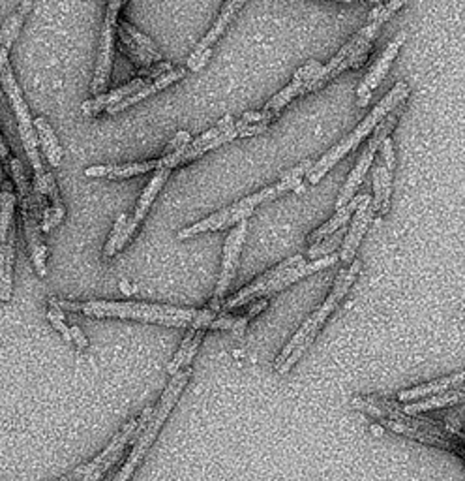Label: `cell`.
<instances>
[{"label":"cell","instance_id":"6da1fadb","mask_svg":"<svg viewBox=\"0 0 465 481\" xmlns=\"http://www.w3.org/2000/svg\"><path fill=\"white\" fill-rule=\"evenodd\" d=\"M47 303L49 307L79 312L90 318L139 320V322H148V323H162L169 327L212 329L214 320L220 316L218 311H212L210 307L182 309V307H169V305L134 303V301H85V303H74V301L51 297Z\"/></svg>","mask_w":465,"mask_h":481},{"label":"cell","instance_id":"7a4b0ae2","mask_svg":"<svg viewBox=\"0 0 465 481\" xmlns=\"http://www.w3.org/2000/svg\"><path fill=\"white\" fill-rule=\"evenodd\" d=\"M351 406L360 412H366L368 415L374 417L379 425L392 433L404 435L408 438L430 445H438L447 451H454V454L465 457V436L460 431L449 429L441 424H436V421L406 414L404 408L390 399L376 395H359L351 399Z\"/></svg>","mask_w":465,"mask_h":481},{"label":"cell","instance_id":"3957f363","mask_svg":"<svg viewBox=\"0 0 465 481\" xmlns=\"http://www.w3.org/2000/svg\"><path fill=\"white\" fill-rule=\"evenodd\" d=\"M360 271H362L360 260H355L353 263L344 265V269L339 271L329 297L323 301V305L308 316V320L300 325V329L293 335V339L284 346L280 355L276 357L274 371L278 374H288L297 365V361L302 357V353L312 346V343L316 341L318 333L325 325V322L329 320V316L339 307V303H342L344 297L348 295V292L359 279Z\"/></svg>","mask_w":465,"mask_h":481},{"label":"cell","instance_id":"277c9868","mask_svg":"<svg viewBox=\"0 0 465 481\" xmlns=\"http://www.w3.org/2000/svg\"><path fill=\"white\" fill-rule=\"evenodd\" d=\"M408 97H409V87H408V83H404V81H398L394 87H392V90H389V95L374 107V109H371V113L362 120V123L348 136V138H344L342 141H339L338 145H334L330 150H329V153L327 155H323L314 166H312V169H309L308 171V183L309 185H318L319 183V180L339 162V160H342L346 155H349L351 153V150H355L360 143H362V139L366 138V136H369L371 132H374L376 130V127L381 123V120L396 107V106H399L401 102H406L408 100Z\"/></svg>","mask_w":465,"mask_h":481},{"label":"cell","instance_id":"5b68a950","mask_svg":"<svg viewBox=\"0 0 465 481\" xmlns=\"http://www.w3.org/2000/svg\"><path fill=\"white\" fill-rule=\"evenodd\" d=\"M190 376H192V369L190 367H186V369H182V371H178L177 374L171 376L169 384L166 385L164 394L160 397V403L152 408L150 419L147 421V425L141 431V435L136 438V445L132 449V454H130L128 461L122 465V468L116 474L115 481H130V477L136 474L137 466L143 463V459L147 455V451L150 449V445L154 442H157V438H158L164 424L167 421L169 414L177 406V403H178V399L182 395L186 384H188Z\"/></svg>","mask_w":465,"mask_h":481},{"label":"cell","instance_id":"8992f818","mask_svg":"<svg viewBox=\"0 0 465 481\" xmlns=\"http://www.w3.org/2000/svg\"><path fill=\"white\" fill-rule=\"evenodd\" d=\"M302 185V179H291V177H284L278 180L276 185L272 187H267L263 190H259L258 194H252L248 196L237 203H233L231 207H226L222 210H218V213H214L188 228H184L177 237L182 240V239H190V237H196L199 233H208V231H218V230H224V228H229L233 224H238L240 220H248L250 219V215L254 213V210L261 205V203H267V201H272L276 198L284 196L286 192L289 190H297L300 192V187Z\"/></svg>","mask_w":465,"mask_h":481},{"label":"cell","instance_id":"52a82bcc","mask_svg":"<svg viewBox=\"0 0 465 481\" xmlns=\"http://www.w3.org/2000/svg\"><path fill=\"white\" fill-rule=\"evenodd\" d=\"M383 25L385 23L381 19H369L368 25H364L359 33L336 53V56L330 60L329 65L321 67V70L314 76V79L309 81L308 93H316V90L325 87L329 81H332L334 77H338L348 68H353V70L360 68L368 60L371 42H374V38L378 36L379 28Z\"/></svg>","mask_w":465,"mask_h":481},{"label":"cell","instance_id":"ba28073f","mask_svg":"<svg viewBox=\"0 0 465 481\" xmlns=\"http://www.w3.org/2000/svg\"><path fill=\"white\" fill-rule=\"evenodd\" d=\"M150 414H152V406L145 408L139 417H134L128 421V424H124L120 427V431L113 436L109 445L102 451L96 459H92L90 463L76 468L65 479L66 481H98L124 455V451H126L128 444L141 435V431L147 425V421L150 419Z\"/></svg>","mask_w":465,"mask_h":481},{"label":"cell","instance_id":"9c48e42d","mask_svg":"<svg viewBox=\"0 0 465 481\" xmlns=\"http://www.w3.org/2000/svg\"><path fill=\"white\" fill-rule=\"evenodd\" d=\"M404 109H406V102H401L399 106H396V107H394V109H392L383 120H381V123L376 127V130L371 132V138H369L366 148L362 150V155H360L357 166H355L353 171L349 173V177H348V180H346V185H344L342 192H339V196H338V200H336V209L348 205V203L355 198V194H357L359 187L362 185V180H364V177H366L369 166L374 164V159H376V155H378V150L381 148V143L385 141V138H389V136L392 134V130L396 128L398 120H399L401 113H404Z\"/></svg>","mask_w":465,"mask_h":481},{"label":"cell","instance_id":"30bf717a","mask_svg":"<svg viewBox=\"0 0 465 481\" xmlns=\"http://www.w3.org/2000/svg\"><path fill=\"white\" fill-rule=\"evenodd\" d=\"M238 138V130H237V120L231 115H226L218 125L214 128H210L208 132L201 134L197 139L190 141L184 148L177 150V153L171 155H164L160 159V168H178V166H186L190 164L197 159H201L208 150L218 148L233 139Z\"/></svg>","mask_w":465,"mask_h":481},{"label":"cell","instance_id":"8fae6325","mask_svg":"<svg viewBox=\"0 0 465 481\" xmlns=\"http://www.w3.org/2000/svg\"><path fill=\"white\" fill-rule=\"evenodd\" d=\"M124 3H126V0H107L106 19H104L100 44H98L96 68H95V76H92V83H90V93L95 97H100L106 93L109 79H111L115 36H116V26H118V12H120Z\"/></svg>","mask_w":465,"mask_h":481},{"label":"cell","instance_id":"7c38bea8","mask_svg":"<svg viewBox=\"0 0 465 481\" xmlns=\"http://www.w3.org/2000/svg\"><path fill=\"white\" fill-rule=\"evenodd\" d=\"M246 233H248V220H240L231 230V233L227 235V239H226L220 279H218V284H216L214 297H212V301L208 303V307L212 311H218L220 312V307H222V303L226 301V293H227L233 279H235V273H237V265H238V258H240V252H242V247H244Z\"/></svg>","mask_w":465,"mask_h":481},{"label":"cell","instance_id":"4fadbf2b","mask_svg":"<svg viewBox=\"0 0 465 481\" xmlns=\"http://www.w3.org/2000/svg\"><path fill=\"white\" fill-rule=\"evenodd\" d=\"M321 67H323V65L319 63V60H314V58H312V60H308V63H306L302 68H298V70L295 72L291 83H289L286 88H282L280 93L274 95V97L265 104V107L261 109V117H263L265 123H272V120L284 111V107H286L288 104H291V102H293L295 98H298V97L308 95V85H309V81L314 79V76L321 70Z\"/></svg>","mask_w":465,"mask_h":481},{"label":"cell","instance_id":"5bb4252c","mask_svg":"<svg viewBox=\"0 0 465 481\" xmlns=\"http://www.w3.org/2000/svg\"><path fill=\"white\" fill-rule=\"evenodd\" d=\"M406 40H408V35L406 33H398L394 36V40L379 55V58L376 60L374 67L369 68V72L366 74V77L360 81V85L357 88V104H359V107H366L369 104L371 97H374L378 87L385 79L390 65L394 63V58L398 56V53H399L401 46L406 44Z\"/></svg>","mask_w":465,"mask_h":481},{"label":"cell","instance_id":"9a60e30c","mask_svg":"<svg viewBox=\"0 0 465 481\" xmlns=\"http://www.w3.org/2000/svg\"><path fill=\"white\" fill-rule=\"evenodd\" d=\"M381 162L374 169V201L371 209L379 217H385L390 209L392 194V171H394V147L390 136L381 143Z\"/></svg>","mask_w":465,"mask_h":481},{"label":"cell","instance_id":"2e32d148","mask_svg":"<svg viewBox=\"0 0 465 481\" xmlns=\"http://www.w3.org/2000/svg\"><path fill=\"white\" fill-rule=\"evenodd\" d=\"M171 175V169L169 168H158L157 171H154L152 179L148 180V185L145 187L137 205H136V210H134V217L128 219V224L126 228H124L122 231V237H120V243H118V251L128 243L130 237L136 233V230L141 226V222L145 220V217L148 215V210L154 203V200H157V196L160 194V190L164 189V185L167 183V179Z\"/></svg>","mask_w":465,"mask_h":481},{"label":"cell","instance_id":"e0dca14e","mask_svg":"<svg viewBox=\"0 0 465 481\" xmlns=\"http://www.w3.org/2000/svg\"><path fill=\"white\" fill-rule=\"evenodd\" d=\"M374 209H371V198L368 194H362L360 198V203L355 210V217H353V222H351V228L344 239V245H342V254H339V258H342V261L346 265L353 263L355 261V256H357V251L362 243V237L371 222V219H374Z\"/></svg>","mask_w":465,"mask_h":481},{"label":"cell","instance_id":"ac0fdd59","mask_svg":"<svg viewBox=\"0 0 465 481\" xmlns=\"http://www.w3.org/2000/svg\"><path fill=\"white\" fill-rule=\"evenodd\" d=\"M0 87L5 88V93L12 104V109H14V115L17 118V127L21 130H36L35 128V120L33 117H30V111H28V106L23 98V93L21 88L15 81V76H14V70L10 67V63L0 70Z\"/></svg>","mask_w":465,"mask_h":481},{"label":"cell","instance_id":"d6986e66","mask_svg":"<svg viewBox=\"0 0 465 481\" xmlns=\"http://www.w3.org/2000/svg\"><path fill=\"white\" fill-rule=\"evenodd\" d=\"M460 385H465V371L461 373H454L449 376H443L440 380H433L417 387H409V389H401L398 394V401L401 403H413V401H420L426 397H433L438 394H445L449 389H456Z\"/></svg>","mask_w":465,"mask_h":481},{"label":"cell","instance_id":"ffe728a7","mask_svg":"<svg viewBox=\"0 0 465 481\" xmlns=\"http://www.w3.org/2000/svg\"><path fill=\"white\" fill-rule=\"evenodd\" d=\"M150 81L154 79H148V77H137L134 81H130L128 85H124V87H118L115 90H111V93H106V95H100L96 98H92V100H86L81 109L85 115L92 117V115H98L100 111H107V107L122 102L124 98H128L130 95H134L136 90L143 88L145 85H148Z\"/></svg>","mask_w":465,"mask_h":481},{"label":"cell","instance_id":"44dd1931","mask_svg":"<svg viewBox=\"0 0 465 481\" xmlns=\"http://www.w3.org/2000/svg\"><path fill=\"white\" fill-rule=\"evenodd\" d=\"M184 74H186L184 70H171V72L160 76L158 79H154V81H150L148 85H145L143 88L136 90V93L130 95L128 98H124L122 102H118V104H115V106H111V107H107V113H109V115H116V113L124 111L126 107H130V106H134V104H137V102L148 98L150 95L160 93V90H164V88H167L169 85H173V83H177L178 79H182Z\"/></svg>","mask_w":465,"mask_h":481},{"label":"cell","instance_id":"7402d4cb","mask_svg":"<svg viewBox=\"0 0 465 481\" xmlns=\"http://www.w3.org/2000/svg\"><path fill=\"white\" fill-rule=\"evenodd\" d=\"M158 168H160V159L148 160V162L122 164V166H92L85 169V175L96 177V179H130V177L143 175L148 171H157Z\"/></svg>","mask_w":465,"mask_h":481},{"label":"cell","instance_id":"603a6c76","mask_svg":"<svg viewBox=\"0 0 465 481\" xmlns=\"http://www.w3.org/2000/svg\"><path fill=\"white\" fill-rule=\"evenodd\" d=\"M14 260H15V233L10 230L8 239L0 243V301H10L14 290Z\"/></svg>","mask_w":465,"mask_h":481},{"label":"cell","instance_id":"cb8c5ba5","mask_svg":"<svg viewBox=\"0 0 465 481\" xmlns=\"http://www.w3.org/2000/svg\"><path fill=\"white\" fill-rule=\"evenodd\" d=\"M205 337V329H197V327H190L188 333L182 339V344L178 348V352L175 353V357L171 359V363L167 365V374H177L178 371L190 367L192 359L196 357L201 343Z\"/></svg>","mask_w":465,"mask_h":481},{"label":"cell","instance_id":"d4e9b609","mask_svg":"<svg viewBox=\"0 0 465 481\" xmlns=\"http://www.w3.org/2000/svg\"><path fill=\"white\" fill-rule=\"evenodd\" d=\"M360 198L362 196H355L348 205L336 209V213L332 215V219H329L323 226H319L318 230H314L312 233L308 235V243L309 245H316V243H319V240H323L325 237L336 233L339 228L346 226L348 220L351 219V215H355V210H357V207L360 203Z\"/></svg>","mask_w":465,"mask_h":481},{"label":"cell","instance_id":"484cf974","mask_svg":"<svg viewBox=\"0 0 465 481\" xmlns=\"http://www.w3.org/2000/svg\"><path fill=\"white\" fill-rule=\"evenodd\" d=\"M246 5V0H227V3L224 5L218 19H216V23L212 25V28L207 33V36L197 44L196 51H203V49H210L216 42H218V38L226 33L229 23L235 19V15L242 10V6Z\"/></svg>","mask_w":465,"mask_h":481},{"label":"cell","instance_id":"4316f807","mask_svg":"<svg viewBox=\"0 0 465 481\" xmlns=\"http://www.w3.org/2000/svg\"><path fill=\"white\" fill-rule=\"evenodd\" d=\"M35 3L33 0H23V3L17 6V10L6 19V23L0 26V47H5L6 51L12 49L15 38L19 36V30L26 19V15L33 12Z\"/></svg>","mask_w":465,"mask_h":481},{"label":"cell","instance_id":"83f0119b","mask_svg":"<svg viewBox=\"0 0 465 481\" xmlns=\"http://www.w3.org/2000/svg\"><path fill=\"white\" fill-rule=\"evenodd\" d=\"M35 128L38 134V141H40L44 153L47 157V162L53 168H58L62 164V148L58 145V139H56L51 125L44 117H38V118H35Z\"/></svg>","mask_w":465,"mask_h":481},{"label":"cell","instance_id":"f1b7e54d","mask_svg":"<svg viewBox=\"0 0 465 481\" xmlns=\"http://www.w3.org/2000/svg\"><path fill=\"white\" fill-rule=\"evenodd\" d=\"M116 36H118V40H120V46H118L120 53L126 55V56L132 60V63L139 65L141 68H148V67H152L154 63H157V58H154L148 51H145L143 47H139V46H137V44L126 35V30H122L120 26H116Z\"/></svg>","mask_w":465,"mask_h":481},{"label":"cell","instance_id":"f546056e","mask_svg":"<svg viewBox=\"0 0 465 481\" xmlns=\"http://www.w3.org/2000/svg\"><path fill=\"white\" fill-rule=\"evenodd\" d=\"M15 194L10 190V187L0 190V243H5L10 233V224L14 219L15 210Z\"/></svg>","mask_w":465,"mask_h":481},{"label":"cell","instance_id":"4dcf8cb0","mask_svg":"<svg viewBox=\"0 0 465 481\" xmlns=\"http://www.w3.org/2000/svg\"><path fill=\"white\" fill-rule=\"evenodd\" d=\"M118 26L122 28V30H126V35L139 46V47H143L145 51H148L154 58H157V63H162V60H164V56H162V53L157 49V46H154L152 44V40L150 38H147L145 35H141L139 33V30L137 28H134L130 23H126V21H120L118 23Z\"/></svg>","mask_w":465,"mask_h":481},{"label":"cell","instance_id":"1f68e13d","mask_svg":"<svg viewBox=\"0 0 465 481\" xmlns=\"http://www.w3.org/2000/svg\"><path fill=\"white\" fill-rule=\"evenodd\" d=\"M128 224V217L126 215H120L113 226V231L107 239V243H106V249H104V258H111L116 251H118V243H120V237H122V231L124 228H126Z\"/></svg>","mask_w":465,"mask_h":481},{"label":"cell","instance_id":"d6a6232c","mask_svg":"<svg viewBox=\"0 0 465 481\" xmlns=\"http://www.w3.org/2000/svg\"><path fill=\"white\" fill-rule=\"evenodd\" d=\"M339 239H342V231H336L334 235L325 237L323 243H316V245L309 247V251H308V258H309V260H319L323 254L332 252V251L339 245Z\"/></svg>","mask_w":465,"mask_h":481},{"label":"cell","instance_id":"836d02e7","mask_svg":"<svg viewBox=\"0 0 465 481\" xmlns=\"http://www.w3.org/2000/svg\"><path fill=\"white\" fill-rule=\"evenodd\" d=\"M65 311H60L56 307H49V312H47V320L51 322V325L58 331V333L62 335V339L66 341H72V333H70V327L65 323V314H62Z\"/></svg>","mask_w":465,"mask_h":481},{"label":"cell","instance_id":"e575fe53","mask_svg":"<svg viewBox=\"0 0 465 481\" xmlns=\"http://www.w3.org/2000/svg\"><path fill=\"white\" fill-rule=\"evenodd\" d=\"M210 56H212V47L210 49H203V51H194L186 65H188V70L199 72L201 68H205V65L208 63Z\"/></svg>","mask_w":465,"mask_h":481},{"label":"cell","instance_id":"d590c367","mask_svg":"<svg viewBox=\"0 0 465 481\" xmlns=\"http://www.w3.org/2000/svg\"><path fill=\"white\" fill-rule=\"evenodd\" d=\"M268 123H256V125H244L242 120H237V130H238V138H252V136H259L265 134L268 130Z\"/></svg>","mask_w":465,"mask_h":481},{"label":"cell","instance_id":"8d00e7d4","mask_svg":"<svg viewBox=\"0 0 465 481\" xmlns=\"http://www.w3.org/2000/svg\"><path fill=\"white\" fill-rule=\"evenodd\" d=\"M171 70H173V68H171V63H164V60H162V63H158V65H152V67H148V68H141L137 76H141V77H148V79H158L160 76H164V74H167V72H171Z\"/></svg>","mask_w":465,"mask_h":481},{"label":"cell","instance_id":"74e56055","mask_svg":"<svg viewBox=\"0 0 465 481\" xmlns=\"http://www.w3.org/2000/svg\"><path fill=\"white\" fill-rule=\"evenodd\" d=\"M192 139H190V134L188 132H178L166 147V153L164 155H171V153H177V150L184 148L186 145H188Z\"/></svg>","mask_w":465,"mask_h":481},{"label":"cell","instance_id":"f35d334b","mask_svg":"<svg viewBox=\"0 0 465 481\" xmlns=\"http://www.w3.org/2000/svg\"><path fill=\"white\" fill-rule=\"evenodd\" d=\"M70 333H72V343H76V346L79 350H83V348L88 346V339L85 337V333H83V331L77 325H72L70 327Z\"/></svg>","mask_w":465,"mask_h":481},{"label":"cell","instance_id":"ab89813d","mask_svg":"<svg viewBox=\"0 0 465 481\" xmlns=\"http://www.w3.org/2000/svg\"><path fill=\"white\" fill-rule=\"evenodd\" d=\"M10 148L6 147V141L3 139V134H0V164H8L10 162Z\"/></svg>","mask_w":465,"mask_h":481},{"label":"cell","instance_id":"60d3db41","mask_svg":"<svg viewBox=\"0 0 465 481\" xmlns=\"http://www.w3.org/2000/svg\"><path fill=\"white\" fill-rule=\"evenodd\" d=\"M120 290H122L124 293H128V295H130V293H132V290H134V286H132V284H128L126 281H122V282H120Z\"/></svg>","mask_w":465,"mask_h":481},{"label":"cell","instance_id":"b9f144b4","mask_svg":"<svg viewBox=\"0 0 465 481\" xmlns=\"http://www.w3.org/2000/svg\"><path fill=\"white\" fill-rule=\"evenodd\" d=\"M366 3H369V5H381V0H366Z\"/></svg>","mask_w":465,"mask_h":481},{"label":"cell","instance_id":"7bdbcfd3","mask_svg":"<svg viewBox=\"0 0 465 481\" xmlns=\"http://www.w3.org/2000/svg\"><path fill=\"white\" fill-rule=\"evenodd\" d=\"M336 3H348L349 5V3H353V0H336Z\"/></svg>","mask_w":465,"mask_h":481},{"label":"cell","instance_id":"ee69618b","mask_svg":"<svg viewBox=\"0 0 465 481\" xmlns=\"http://www.w3.org/2000/svg\"><path fill=\"white\" fill-rule=\"evenodd\" d=\"M60 481H66V479H60Z\"/></svg>","mask_w":465,"mask_h":481}]
</instances>
